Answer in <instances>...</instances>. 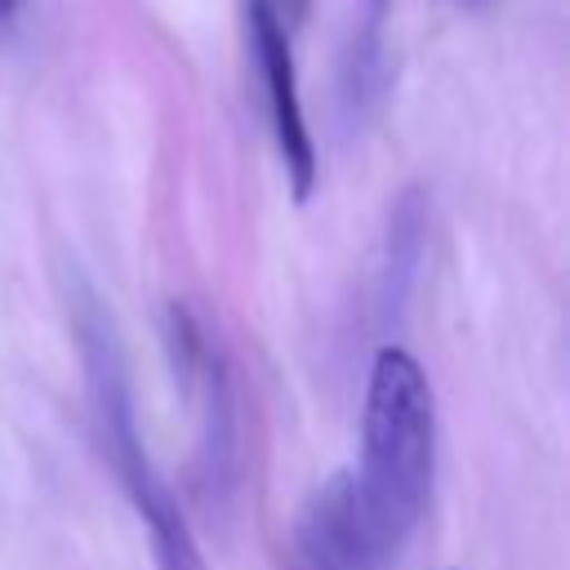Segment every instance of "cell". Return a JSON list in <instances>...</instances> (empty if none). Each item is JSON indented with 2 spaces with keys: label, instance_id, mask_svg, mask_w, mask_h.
Wrapping results in <instances>:
<instances>
[{
  "label": "cell",
  "instance_id": "8992f818",
  "mask_svg": "<svg viewBox=\"0 0 570 570\" xmlns=\"http://www.w3.org/2000/svg\"><path fill=\"white\" fill-rule=\"evenodd\" d=\"M392 0H356L343 53H338V116L347 129H361L387 98L392 49H387Z\"/></svg>",
  "mask_w": 570,
  "mask_h": 570
},
{
  "label": "cell",
  "instance_id": "9c48e42d",
  "mask_svg": "<svg viewBox=\"0 0 570 570\" xmlns=\"http://www.w3.org/2000/svg\"><path fill=\"white\" fill-rule=\"evenodd\" d=\"M13 13V0H0V18H9Z\"/></svg>",
  "mask_w": 570,
  "mask_h": 570
},
{
  "label": "cell",
  "instance_id": "52a82bcc",
  "mask_svg": "<svg viewBox=\"0 0 570 570\" xmlns=\"http://www.w3.org/2000/svg\"><path fill=\"white\" fill-rule=\"evenodd\" d=\"M423 240H428V205L419 187H405L387 214V249H383V307L401 312L419 267H423Z\"/></svg>",
  "mask_w": 570,
  "mask_h": 570
},
{
  "label": "cell",
  "instance_id": "6da1fadb",
  "mask_svg": "<svg viewBox=\"0 0 570 570\" xmlns=\"http://www.w3.org/2000/svg\"><path fill=\"white\" fill-rule=\"evenodd\" d=\"M436 472V405L423 365L405 347H383L365 383L356 490L383 548L396 557L419 525Z\"/></svg>",
  "mask_w": 570,
  "mask_h": 570
},
{
  "label": "cell",
  "instance_id": "7a4b0ae2",
  "mask_svg": "<svg viewBox=\"0 0 570 570\" xmlns=\"http://www.w3.org/2000/svg\"><path fill=\"white\" fill-rule=\"evenodd\" d=\"M71 330H76V347L85 361V387H89V414H94V432L98 445L107 454V463L116 468L134 512L142 517L147 534H151V557L156 570H205V557L191 539V525L183 521L174 494L165 490V481L156 476L138 423H134V387H129V361L120 347V330L107 312V303L76 281L71 294Z\"/></svg>",
  "mask_w": 570,
  "mask_h": 570
},
{
  "label": "cell",
  "instance_id": "ba28073f",
  "mask_svg": "<svg viewBox=\"0 0 570 570\" xmlns=\"http://www.w3.org/2000/svg\"><path fill=\"white\" fill-rule=\"evenodd\" d=\"M263 4L272 9V18H276L285 31L303 27V22H307V13H312V0H263Z\"/></svg>",
  "mask_w": 570,
  "mask_h": 570
},
{
  "label": "cell",
  "instance_id": "30bf717a",
  "mask_svg": "<svg viewBox=\"0 0 570 570\" xmlns=\"http://www.w3.org/2000/svg\"><path fill=\"white\" fill-rule=\"evenodd\" d=\"M463 4H481V0H463Z\"/></svg>",
  "mask_w": 570,
  "mask_h": 570
},
{
  "label": "cell",
  "instance_id": "5b68a950",
  "mask_svg": "<svg viewBox=\"0 0 570 570\" xmlns=\"http://www.w3.org/2000/svg\"><path fill=\"white\" fill-rule=\"evenodd\" d=\"M298 561L303 570H383L392 552L374 534L356 476L334 472L298 517Z\"/></svg>",
  "mask_w": 570,
  "mask_h": 570
},
{
  "label": "cell",
  "instance_id": "277c9868",
  "mask_svg": "<svg viewBox=\"0 0 570 570\" xmlns=\"http://www.w3.org/2000/svg\"><path fill=\"white\" fill-rule=\"evenodd\" d=\"M249 45H254V62L263 76V98H267V116H272V134H276V151L285 160L294 200H307L316 187V147H312V129L298 102V71H294V53H289V31L272 18V9L263 0H249Z\"/></svg>",
  "mask_w": 570,
  "mask_h": 570
},
{
  "label": "cell",
  "instance_id": "3957f363",
  "mask_svg": "<svg viewBox=\"0 0 570 570\" xmlns=\"http://www.w3.org/2000/svg\"><path fill=\"white\" fill-rule=\"evenodd\" d=\"M165 347H169V370L174 383L187 401H196V419H200V445H196V476L205 499H223L236 490V472H240V419H236V387H232V370L218 352V343H209L205 325L196 321V312L187 303H169L165 307Z\"/></svg>",
  "mask_w": 570,
  "mask_h": 570
}]
</instances>
